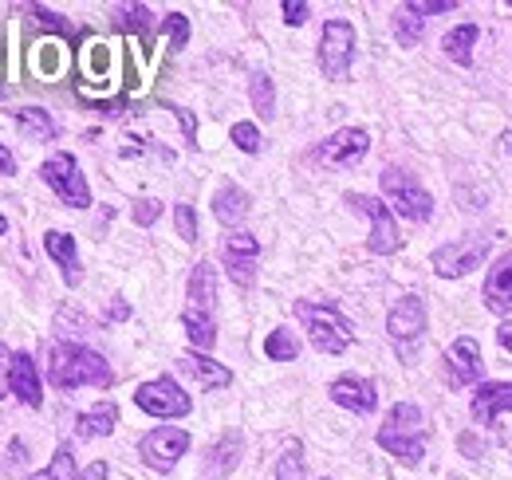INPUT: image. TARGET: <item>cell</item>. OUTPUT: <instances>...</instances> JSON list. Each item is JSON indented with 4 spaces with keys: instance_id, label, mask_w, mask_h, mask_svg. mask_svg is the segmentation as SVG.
I'll use <instances>...</instances> for the list:
<instances>
[{
    "instance_id": "cell-23",
    "label": "cell",
    "mask_w": 512,
    "mask_h": 480,
    "mask_svg": "<svg viewBox=\"0 0 512 480\" xmlns=\"http://www.w3.org/2000/svg\"><path fill=\"white\" fill-rule=\"evenodd\" d=\"M115 425H119V406L115 402H99V406H91L87 414L75 418V437H83V441L107 437V433H115Z\"/></svg>"
},
{
    "instance_id": "cell-34",
    "label": "cell",
    "mask_w": 512,
    "mask_h": 480,
    "mask_svg": "<svg viewBox=\"0 0 512 480\" xmlns=\"http://www.w3.org/2000/svg\"><path fill=\"white\" fill-rule=\"evenodd\" d=\"M162 32H166V44H170L174 52H182V48L190 44V20H186L182 12H170V16L162 20Z\"/></svg>"
},
{
    "instance_id": "cell-37",
    "label": "cell",
    "mask_w": 512,
    "mask_h": 480,
    "mask_svg": "<svg viewBox=\"0 0 512 480\" xmlns=\"http://www.w3.org/2000/svg\"><path fill=\"white\" fill-rule=\"evenodd\" d=\"M158 217H162V201H158V197H142V201L134 205V225L146 229V225H154Z\"/></svg>"
},
{
    "instance_id": "cell-1",
    "label": "cell",
    "mask_w": 512,
    "mask_h": 480,
    "mask_svg": "<svg viewBox=\"0 0 512 480\" xmlns=\"http://www.w3.org/2000/svg\"><path fill=\"white\" fill-rule=\"evenodd\" d=\"M48 382L56 390H79V386L107 390L115 382V370L99 351H91L83 343H56L48 355Z\"/></svg>"
},
{
    "instance_id": "cell-22",
    "label": "cell",
    "mask_w": 512,
    "mask_h": 480,
    "mask_svg": "<svg viewBox=\"0 0 512 480\" xmlns=\"http://www.w3.org/2000/svg\"><path fill=\"white\" fill-rule=\"evenodd\" d=\"M213 217L221 221V225H241L245 217H249V193L241 189V185H221L217 193H213Z\"/></svg>"
},
{
    "instance_id": "cell-26",
    "label": "cell",
    "mask_w": 512,
    "mask_h": 480,
    "mask_svg": "<svg viewBox=\"0 0 512 480\" xmlns=\"http://www.w3.org/2000/svg\"><path fill=\"white\" fill-rule=\"evenodd\" d=\"M16 130H20L28 142H52V138H56V122H52L48 111H40V107L16 111Z\"/></svg>"
},
{
    "instance_id": "cell-29",
    "label": "cell",
    "mask_w": 512,
    "mask_h": 480,
    "mask_svg": "<svg viewBox=\"0 0 512 480\" xmlns=\"http://www.w3.org/2000/svg\"><path fill=\"white\" fill-rule=\"evenodd\" d=\"M264 355L272 362H296L300 359V339H296L288 327H276V331L264 339Z\"/></svg>"
},
{
    "instance_id": "cell-42",
    "label": "cell",
    "mask_w": 512,
    "mask_h": 480,
    "mask_svg": "<svg viewBox=\"0 0 512 480\" xmlns=\"http://www.w3.org/2000/svg\"><path fill=\"white\" fill-rule=\"evenodd\" d=\"M174 119L182 122L186 142H190V146H197V119H193V111H186V107H174Z\"/></svg>"
},
{
    "instance_id": "cell-11",
    "label": "cell",
    "mask_w": 512,
    "mask_h": 480,
    "mask_svg": "<svg viewBox=\"0 0 512 480\" xmlns=\"http://www.w3.org/2000/svg\"><path fill=\"white\" fill-rule=\"evenodd\" d=\"M347 205H351V209H359V213L371 221V240H367V248H371L375 256H390V252H398V248H402L398 221H394V213H390V205H386V201L367 197V193H347Z\"/></svg>"
},
{
    "instance_id": "cell-39",
    "label": "cell",
    "mask_w": 512,
    "mask_h": 480,
    "mask_svg": "<svg viewBox=\"0 0 512 480\" xmlns=\"http://www.w3.org/2000/svg\"><path fill=\"white\" fill-rule=\"evenodd\" d=\"M28 12H32V16H36V20H40V24H44V28H52V32H71V28H67V20L64 16H60V12H52V8H40V4H28Z\"/></svg>"
},
{
    "instance_id": "cell-19",
    "label": "cell",
    "mask_w": 512,
    "mask_h": 480,
    "mask_svg": "<svg viewBox=\"0 0 512 480\" xmlns=\"http://www.w3.org/2000/svg\"><path fill=\"white\" fill-rule=\"evenodd\" d=\"M241 449H245V441H241V433L237 429H229L209 453H205V480H225L233 469H237V461H241Z\"/></svg>"
},
{
    "instance_id": "cell-6",
    "label": "cell",
    "mask_w": 512,
    "mask_h": 480,
    "mask_svg": "<svg viewBox=\"0 0 512 480\" xmlns=\"http://www.w3.org/2000/svg\"><path fill=\"white\" fill-rule=\"evenodd\" d=\"M40 178L56 189V197L64 201L67 209H87L91 205V189H87V178L75 162V154H52L44 166H40Z\"/></svg>"
},
{
    "instance_id": "cell-36",
    "label": "cell",
    "mask_w": 512,
    "mask_h": 480,
    "mask_svg": "<svg viewBox=\"0 0 512 480\" xmlns=\"http://www.w3.org/2000/svg\"><path fill=\"white\" fill-rule=\"evenodd\" d=\"M174 225H178V237L186 240V244H193L197 240V213H193V205H174Z\"/></svg>"
},
{
    "instance_id": "cell-10",
    "label": "cell",
    "mask_w": 512,
    "mask_h": 480,
    "mask_svg": "<svg viewBox=\"0 0 512 480\" xmlns=\"http://www.w3.org/2000/svg\"><path fill=\"white\" fill-rule=\"evenodd\" d=\"M489 248H493L489 237H461V240H453V244H442V248L430 256V268H434L442 280H461V276H469L473 268L485 264Z\"/></svg>"
},
{
    "instance_id": "cell-35",
    "label": "cell",
    "mask_w": 512,
    "mask_h": 480,
    "mask_svg": "<svg viewBox=\"0 0 512 480\" xmlns=\"http://www.w3.org/2000/svg\"><path fill=\"white\" fill-rule=\"evenodd\" d=\"M229 138H233V146H237V150H245V154H260V130H256L253 122H237V126L229 130Z\"/></svg>"
},
{
    "instance_id": "cell-27",
    "label": "cell",
    "mask_w": 512,
    "mask_h": 480,
    "mask_svg": "<svg viewBox=\"0 0 512 480\" xmlns=\"http://www.w3.org/2000/svg\"><path fill=\"white\" fill-rule=\"evenodd\" d=\"M422 32H426V20L410 12V4H402L394 12V36H398V48H418L422 44Z\"/></svg>"
},
{
    "instance_id": "cell-20",
    "label": "cell",
    "mask_w": 512,
    "mask_h": 480,
    "mask_svg": "<svg viewBox=\"0 0 512 480\" xmlns=\"http://www.w3.org/2000/svg\"><path fill=\"white\" fill-rule=\"evenodd\" d=\"M485 307L489 311H509L512 307V252L493 260V268L485 276Z\"/></svg>"
},
{
    "instance_id": "cell-32",
    "label": "cell",
    "mask_w": 512,
    "mask_h": 480,
    "mask_svg": "<svg viewBox=\"0 0 512 480\" xmlns=\"http://www.w3.org/2000/svg\"><path fill=\"white\" fill-rule=\"evenodd\" d=\"M28 480H79V473H75V457H71V445H60L56 457H52V465L40 469V473H32Z\"/></svg>"
},
{
    "instance_id": "cell-24",
    "label": "cell",
    "mask_w": 512,
    "mask_h": 480,
    "mask_svg": "<svg viewBox=\"0 0 512 480\" xmlns=\"http://www.w3.org/2000/svg\"><path fill=\"white\" fill-rule=\"evenodd\" d=\"M44 252L64 268L67 288H75V284H79V252H75V237H71V233H60V229H52V233L44 237Z\"/></svg>"
},
{
    "instance_id": "cell-49",
    "label": "cell",
    "mask_w": 512,
    "mask_h": 480,
    "mask_svg": "<svg viewBox=\"0 0 512 480\" xmlns=\"http://www.w3.org/2000/svg\"><path fill=\"white\" fill-rule=\"evenodd\" d=\"M323 480H327V477H323Z\"/></svg>"
},
{
    "instance_id": "cell-46",
    "label": "cell",
    "mask_w": 512,
    "mask_h": 480,
    "mask_svg": "<svg viewBox=\"0 0 512 480\" xmlns=\"http://www.w3.org/2000/svg\"><path fill=\"white\" fill-rule=\"evenodd\" d=\"M24 461H28V457H24V441H12V445H8V469H12V465H24Z\"/></svg>"
},
{
    "instance_id": "cell-33",
    "label": "cell",
    "mask_w": 512,
    "mask_h": 480,
    "mask_svg": "<svg viewBox=\"0 0 512 480\" xmlns=\"http://www.w3.org/2000/svg\"><path fill=\"white\" fill-rule=\"evenodd\" d=\"M276 480H304V449H300V441L280 453V461H276Z\"/></svg>"
},
{
    "instance_id": "cell-47",
    "label": "cell",
    "mask_w": 512,
    "mask_h": 480,
    "mask_svg": "<svg viewBox=\"0 0 512 480\" xmlns=\"http://www.w3.org/2000/svg\"><path fill=\"white\" fill-rule=\"evenodd\" d=\"M497 343H501L505 355H512V323H501V327H497Z\"/></svg>"
},
{
    "instance_id": "cell-15",
    "label": "cell",
    "mask_w": 512,
    "mask_h": 480,
    "mask_svg": "<svg viewBox=\"0 0 512 480\" xmlns=\"http://www.w3.org/2000/svg\"><path fill=\"white\" fill-rule=\"evenodd\" d=\"M327 394H331L335 406H343V410H351V414H359V418L375 414V406H379L375 382H371V378H359V374H339V378L327 386Z\"/></svg>"
},
{
    "instance_id": "cell-38",
    "label": "cell",
    "mask_w": 512,
    "mask_h": 480,
    "mask_svg": "<svg viewBox=\"0 0 512 480\" xmlns=\"http://www.w3.org/2000/svg\"><path fill=\"white\" fill-rule=\"evenodd\" d=\"M280 12H284V24H288V28H300V24H308V16H312V8H308L304 0H284Z\"/></svg>"
},
{
    "instance_id": "cell-30",
    "label": "cell",
    "mask_w": 512,
    "mask_h": 480,
    "mask_svg": "<svg viewBox=\"0 0 512 480\" xmlns=\"http://www.w3.org/2000/svg\"><path fill=\"white\" fill-rule=\"evenodd\" d=\"M115 28L146 36V32L154 28V12H150L146 4H119V8H115Z\"/></svg>"
},
{
    "instance_id": "cell-7",
    "label": "cell",
    "mask_w": 512,
    "mask_h": 480,
    "mask_svg": "<svg viewBox=\"0 0 512 480\" xmlns=\"http://www.w3.org/2000/svg\"><path fill=\"white\" fill-rule=\"evenodd\" d=\"M186 449H190V433L178 429V425H158V429H150V433L138 441V457H142V465L154 469V473H170V469L186 457Z\"/></svg>"
},
{
    "instance_id": "cell-45",
    "label": "cell",
    "mask_w": 512,
    "mask_h": 480,
    "mask_svg": "<svg viewBox=\"0 0 512 480\" xmlns=\"http://www.w3.org/2000/svg\"><path fill=\"white\" fill-rule=\"evenodd\" d=\"M79 480H107V461H95V465H87Z\"/></svg>"
},
{
    "instance_id": "cell-28",
    "label": "cell",
    "mask_w": 512,
    "mask_h": 480,
    "mask_svg": "<svg viewBox=\"0 0 512 480\" xmlns=\"http://www.w3.org/2000/svg\"><path fill=\"white\" fill-rule=\"evenodd\" d=\"M182 327L190 335L193 351H209L217 343V323L213 315H193V311H182Z\"/></svg>"
},
{
    "instance_id": "cell-25",
    "label": "cell",
    "mask_w": 512,
    "mask_h": 480,
    "mask_svg": "<svg viewBox=\"0 0 512 480\" xmlns=\"http://www.w3.org/2000/svg\"><path fill=\"white\" fill-rule=\"evenodd\" d=\"M473 44H477V24H457V28H449L446 36H442V52H446L453 63H461V67H469L473 63Z\"/></svg>"
},
{
    "instance_id": "cell-4",
    "label": "cell",
    "mask_w": 512,
    "mask_h": 480,
    "mask_svg": "<svg viewBox=\"0 0 512 480\" xmlns=\"http://www.w3.org/2000/svg\"><path fill=\"white\" fill-rule=\"evenodd\" d=\"M379 185H383L386 201H390V209L398 217H406L414 225H426L434 217V197H430V189L414 174H406L398 166H386L383 174H379Z\"/></svg>"
},
{
    "instance_id": "cell-18",
    "label": "cell",
    "mask_w": 512,
    "mask_h": 480,
    "mask_svg": "<svg viewBox=\"0 0 512 480\" xmlns=\"http://www.w3.org/2000/svg\"><path fill=\"white\" fill-rule=\"evenodd\" d=\"M505 410H512V382H485V386H477L473 406H469L473 421L489 425V421L501 418Z\"/></svg>"
},
{
    "instance_id": "cell-2",
    "label": "cell",
    "mask_w": 512,
    "mask_h": 480,
    "mask_svg": "<svg viewBox=\"0 0 512 480\" xmlns=\"http://www.w3.org/2000/svg\"><path fill=\"white\" fill-rule=\"evenodd\" d=\"M292 311H296V319L304 323V331H308V339H312V347H316L320 355H343V351L355 343V327H351V319H347L335 303L296 300Z\"/></svg>"
},
{
    "instance_id": "cell-14",
    "label": "cell",
    "mask_w": 512,
    "mask_h": 480,
    "mask_svg": "<svg viewBox=\"0 0 512 480\" xmlns=\"http://www.w3.org/2000/svg\"><path fill=\"white\" fill-rule=\"evenodd\" d=\"M221 260L229 268V280L237 288H249L256 276V260H260V240L253 233H229L221 244Z\"/></svg>"
},
{
    "instance_id": "cell-31",
    "label": "cell",
    "mask_w": 512,
    "mask_h": 480,
    "mask_svg": "<svg viewBox=\"0 0 512 480\" xmlns=\"http://www.w3.org/2000/svg\"><path fill=\"white\" fill-rule=\"evenodd\" d=\"M249 99H253V111L260 119L276 115V87H272V79L264 71H256L253 79H249Z\"/></svg>"
},
{
    "instance_id": "cell-16",
    "label": "cell",
    "mask_w": 512,
    "mask_h": 480,
    "mask_svg": "<svg viewBox=\"0 0 512 480\" xmlns=\"http://www.w3.org/2000/svg\"><path fill=\"white\" fill-rule=\"evenodd\" d=\"M178 370L190 374L201 390H225V386H233V370H229L225 362L209 359L205 351H186V355H178Z\"/></svg>"
},
{
    "instance_id": "cell-9",
    "label": "cell",
    "mask_w": 512,
    "mask_h": 480,
    "mask_svg": "<svg viewBox=\"0 0 512 480\" xmlns=\"http://www.w3.org/2000/svg\"><path fill=\"white\" fill-rule=\"evenodd\" d=\"M371 150V134L359 130V126H343L335 134H327L320 146H316V162L327 166V170H355Z\"/></svg>"
},
{
    "instance_id": "cell-41",
    "label": "cell",
    "mask_w": 512,
    "mask_h": 480,
    "mask_svg": "<svg viewBox=\"0 0 512 480\" xmlns=\"http://www.w3.org/2000/svg\"><path fill=\"white\" fill-rule=\"evenodd\" d=\"M12 390V351L0 343V398Z\"/></svg>"
},
{
    "instance_id": "cell-48",
    "label": "cell",
    "mask_w": 512,
    "mask_h": 480,
    "mask_svg": "<svg viewBox=\"0 0 512 480\" xmlns=\"http://www.w3.org/2000/svg\"><path fill=\"white\" fill-rule=\"evenodd\" d=\"M4 233H8V221H4V217H0V237H4Z\"/></svg>"
},
{
    "instance_id": "cell-44",
    "label": "cell",
    "mask_w": 512,
    "mask_h": 480,
    "mask_svg": "<svg viewBox=\"0 0 512 480\" xmlns=\"http://www.w3.org/2000/svg\"><path fill=\"white\" fill-rule=\"evenodd\" d=\"M107 319H111V323H123V319H130V303L115 300V303H111V311H107Z\"/></svg>"
},
{
    "instance_id": "cell-13",
    "label": "cell",
    "mask_w": 512,
    "mask_h": 480,
    "mask_svg": "<svg viewBox=\"0 0 512 480\" xmlns=\"http://www.w3.org/2000/svg\"><path fill=\"white\" fill-rule=\"evenodd\" d=\"M481 374H485V362H481L477 339H473V335L453 339L446 351V382L449 386H453V390L473 386V382H481Z\"/></svg>"
},
{
    "instance_id": "cell-21",
    "label": "cell",
    "mask_w": 512,
    "mask_h": 480,
    "mask_svg": "<svg viewBox=\"0 0 512 480\" xmlns=\"http://www.w3.org/2000/svg\"><path fill=\"white\" fill-rule=\"evenodd\" d=\"M213 303H217V272H213L209 260H201V264H193L190 272V307L186 311L213 315Z\"/></svg>"
},
{
    "instance_id": "cell-12",
    "label": "cell",
    "mask_w": 512,
    "mask_h": 480,
    "mask_svg": "<svg viewBox=\"0 0 512 480\" xmlns=\"http://www.w3.org/2000/svg\"><path fill=\"white\" fill-rule=\"evenodd\" d=\"M426 300L422 296H402V300L390 307L386 315V331L398 347H414L422 335H426Z\"/></svg>"
},
{
    "instance_id": "cell-8",
    "label": "cell",
    "mask_w": 512,
    "mask_h": 480,
    "mask_svg": "<svg viewBox=\"0 0 512 480\" xmlns=\"http://www.w3.org/2000/svg\"><path fill=\"white\" fill-rule=\"evenodd\" d=\"M351 60H355V24L335 16L323 24L320 36V71L327 79H347L351 71Z\"/></svg>"
},
{
    "instance_id": "cell-3",
    "label": "cell",
    "mask_w": 512,
    "mask_h": 480,
    "mask_svg": "<svg viewBox=\"0 0 512 480\" xmlns=\"http://www.w3.org/2000/svg\"><path fill=\"white\" fill-rule=\"evenodd\" d=\"M379 445L390 457H398L402 465H418L426 457V425H422V410L414 402H398L386 414L383 429H379Z\"/></svg>"
},
{
    "instance_id": "cell-5",
    "label": "cell",
    "mask_w": 512,
    "mask_h": 480,
    "mask_svg": "<svg viewBox=\"0 0 512 480\" xmlns=\"http://www.w3.org/2000/svg\"><path fill=\"white\" fill-rule=\"evenodd\" d=\"M134 406L142 410V414H150V418H186L193 406H190V394L170 378V374H162V378H150V382H142L138 390H134Z\"/></svg>"
},
{
    "instance_id": "cell-43",
    "label": "cell",
    "mask_w": 512,
    "mask_h": 480,
    "mask_svg": "<svg viewBox=\"0 0 512 480\" xmlns=\"http://www.w3.org/2000/svg\"><path fill=\"white\" fill-rule=\"evenodd\" d=\"M8 174H16V158H12V150L0 142V178H8Z\"/></svg>"
},
{
    "instance_id": "cell-40",
    "label": "cell",
    "mask_w": 512,
    "mask_h": 480,
    "mask_svg": "<svg viewBox=\"0 0 512 480\" xmlns=\"http://www.w3.org/2000/svg\"><path fill=\"white\" fill-rule=\"evenodd\" d=\"M453 8H457V0H414L410 4L414 16H438V12H453Z\"/></svg>"
},
{
    "instance_id": "cell-17",
    "label": "cell",
    "mask_w": 512,
    "mask_h": 480,
    "mask_svg": "<svg viewBox=\"0 0 512 480\" xmlns=\"http://www.w3.org/2000/svg\"><path fill=\"white\" fill-rule=\"evenodd\" d=\"M12 394H16L24 406H32V410L44 406L40 370H36V359H32L28 351H16V355H12Z\"/></svg>"
}]
</instances>
